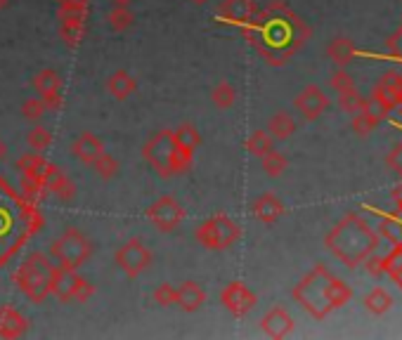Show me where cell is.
I'll use <instances>...</instances> for the list:
<instances>
[{
	"mask_svg": "<svg viewBox=\"0 0 402 340\" xmlns=\"http://www.w3.org/2000/svg\"><path fill=\"white\" fill-rule=\"evenodd\" d=\"M50 279H52V262L45 253L33 250L26 255V260L15 272V286L29 298L31 303H43L50 296Z\"/></svg>",
	"mask_w": 402,
	"mask_h": 340,
	"instance_id": "obj_6",
	"label": "cell"
},
{
	"mask_svg": "<svg viewBox=\"0 0 402 340\" xmlns=\"http://www.w3.org/2000/svg\"><path fill=\"white\" fill-rule=\"evenodd\" d=\"M107 22H109V26H112V31H117V33L128 31L133 26V22H135V15L131 10V5H114V8L109 10V15H107Z\"/></svg>",
	"mask_w": 402,
	"mask_h": 340,
	"instance_id": "obj_30",
	"label": "cell"
},
{
	"mask_svg": "<svg viewBox=\"0 0 402 340\" xmlns=\"http://www.w3.org/2000/svg\"><path fill=\"white\" fill-rule=\"evenodd\" d=\"M189 3H194V5H203V3H208V0H189Z\"/></svg>",
	"mask_w": 402,
	"mask_h": 340,
	"instance_id": "obj_51",
	"label": "cell"
},
{
	"mask_svg": "<svg viewBox=\"0 0 402 340\" xmlns=\"http://www.w3.org/2000/svg\"><path fill=\"white\" fill-rule=\"evenodd\" d=\"M5 156H8V147H5V142L0 140V161H3Z\"/></svg>",
	"mask_w": 402,
	"mask_h": 340,
	"instance_id": "obj_48",
	"label": "cell"
},
{
	"mask_svg": "<svg viewBox=\"0 0 402 340\" xmlns=\"http://www.w3.org/2000/svg\"><path fill=\"white\" fill-rule=\"evenodd\" d=\"M45 111L47 109H45L43 102H40V97H29V99L22 102V116L26 121H31V123H38Z\"/></svg>",
	"mask_w": 402,
	"mask_h": 340,
	"instance_id": "obj_41",
	"label": "cell"
},
{
	"mask_svg": "<svg viewBox=\"0 0 402 340\" xmlns=\"http://www.w3.org/2000/svg\"><path fill=\"white\" fill-rule=\"evenodd\" d=\"M26 145H29L33 152L43 154L52 145V133L47 130V128H43V126H33L29 130V135H26Z\"/></svg>",
	"mask_w": 402,
	"mask_h": 340,
	"instance_id": "obj_38",
	"label": "cell"
},
{
	"mask_svg": "<svg viewBox=\"0 0 402 340\" xmlns=\"http://www.w3.org/2000/svg\"><path fill=\"white\" fill-rule=\"evenodd\" d=\"M284 210L286 208H284L282 199L272 192H263L254 203H251V213H254L256 220L263 224H275L279 217L284 215Z\"/></svg>",
	"mask_w": 402,
	"mask_h": 340,
	"instance_id": "obj_18",
	"label": "cell"
},
{
	"mask_svg": "<svg viewBox=\"0 0 402 340\" xmlns=\"http://www.w3.org/2000/svg\"><path fill=\"white\" fill-rule=\"evenodd\" d=\"M15 166H17L19 173L24 175V178L36 180V182H43V185L47 182V178H50V175L54 173V168H57V166H52L50 161H45L43 154H38V152L19 156Z\"/></svg>",
	"mask_w": 402,
	"mask_h": 340,
	"instance_id": "obj_16",
	"label": "cell"
},
{
	"mask_svg": "<svg viewBox=\"0 0 402 340\" xmlns=\"http://www.w3.org/2000/svg\"><path fill=\"white\" fill-rule=\"evenodd\" d=\"M326 107H329V97H326L319 85H305L294 99V109L305 121L319 119L326 111Z\"/></svg>",
	"mask_w": 402,
	"mask_h": 340,
	"instance_id": "obj_15",
	"label": "cell"
},
{
	"mask_svg": "<svg viewBox=\"0 0 402 340\" xmlns=\"http://www.w3.org/2000/svg\"><path fill=\"white\" fill-rule=\"evenodd\" d=\"M372 107H377L381 116H386L388 111H393L395 107L402 104V76L395 71L384 73V78L379 80L377 87L372 90Z\"/></svg>",
	"mask_w": 402,
	"mask_h": 340,
	"instance_id": "obj_12",
	"label": "cell"
},
{
	"mask_svg": "<svg viewBox=\"0 0 402 340\" xmlns=\"http://www.w3.org/2000/svg\"><path fill=\"white\" fill-rule=\"evenodd\" d=\"M206 303V291H203L196 281H182L178 286V303L185 312H196L201 310V305Z\"/></svg>",
	"mask_w": 402,
	"mask_h": 340,
	"instance_id": "obj_24",
	"label": "cell"
},
{
	"mask_svg": "<svg viewBox=\"0 0 402 340\" xmlns=\"http://www.w3.org/2000/svg\"><path fill=\"white\" fill-rule=\"evenodd\" d=\"M173 138H175V142H178V147H180L187 156H194L196 147L201 145V133L196 130V126H192V123H182V126H178V128H175V130H173Z\"/></svg>",
	"mask_w": 402,
	"mask_h": 340,
	"instance_id": "obj_28",
	"label": "cell"
},
{
	"mask_svg": "<svg viewBox=\"0 0 402 340\" xmlns=\"http://www.w3.org/2000/svg\"><path fill=\"white\" fill-rule=\"evenodd\" d=\"M338 104L341 109H343L345 114H357V111H362V109L370 107V99L362 97L355 87H350V90H343V92H338Z\"/></svg>",
	"mask_w": 402,
	"mask_h": 340,
	"instance_id": "obj_37",
	"label": "cell"
},
{
	"mask_svg": "<svg viewBox=\"0 0 402 340\" xmlns=\"http://www.w3.org/2000/svg\"><path fill=\"white\" fill-rule=\"evenodd\" d=\"M256 0H223L220 8H218V22L220 24H230L237 26V29H244L251 19L256 17Z\"/></svg>",
	"mask_w": 402,
	"mask_h": 340,
	"instance_id": "obj_14",
	"label": "cell"
},
{
	"mask_svg": "<svg viewBox=\"0 0 402 340\" xmlns=\"http://www.w3.org/2000/svg\"><path fill=\"white\" fill-rule=\"evenodd\" d=\"M109 3H112V5H131L133 0H109Z\"/></svg>",
	"mask_w": 402,
	"mask_h": 340,
	"instance_id": "obj_49",
	"label": "cell"
},
{
	"mask_svg": "<svg viewBox=\"0 0 402 340\" xmlns=\"http://www.w3.org/2000/svg\"><path fill=\"white\" fill-rule=\"evenodd\" d=\"M261 329L265 336H270V338H286L291 331H294V317L277 305V308H272L263 315Z\"/></svg>",
	"mask_w": 402,
	"mask_h": 340,
	"instance_id": "obj_17",
	"label": "cell"
},
{
	"mask_svg": "<svg viewBox=\"0 0 402 340\" xmlns=\"http://www.w3.org/2000/svg\"><path fill=\"white\" fill-rule=\"evenodd\" d=\"M261 166H263V173L270 175V178H279V175L286 173V168H289V161H286V156L282 152H275V149H270L268 154L261 156Z\"/></svg>",
	"mask_w": 402,
	"mask_h": 340,
	"instance_id": "obj_34",
	"label": "cell"
},
{
	"mask_svg": "<svg viewBox=\"0 0 402 340\" xmlns=\"http://www.w3.org/2000/svg\"><path fill=\"white\" fill-rule=\"evenodd\" d=\"M50 296L57 298L59 303H78L85 305L95 296V286L88 279L78 274V269L52 265V279H50Z\"/></svg>",
	"mask_w": 402,
	"mask_h": 340,
	"instance_id": "obj_8",
	"label": "cell"
},
{
	"mask_svg": "<svg viewBox=\"0 0 402 340\" xmlns=\"http://www.w3.org/2000/svg\"><path fill=\"white\" fill-rule=\"evenodd\" d=\"M10 5V0H0V10H5Z\"/></svg>",
	"mask_w": 402,
	"mask_h": 340,
	"instance_id": "obj_50",
	"label": "cell"
},
{
	"mask_svg": "<svg viewBox=\"0 0 402 340\" xmlns=\"http://www.w3.org/2000/svg\"><path fill=\"white\" fill-rule=\"evenodd\" d=\"M220 303L230 315L240 319V317H247L249 312L256 308L258 298L244 281H230L227 286H223L220 291Z\"/></svg>",
	"mask_w": 402,
	"mask_h": 340,
	"instance_id": "obj_13",
	"label": "cell"
},
{
	"mask_svg": "<svg viewBox=\"0 0 402 340\" xmlns=\"http://www.w3.org/2000/svg\"><path fill=\"white\" fill-rule=\"evenodd\" d=\"M88 15H57V31L59 38L69 47H76L85 38Z\"/></svg>",
	"mask_w": 402,
	"mask_h": 340,
	"instance_id": "obj_19",
	"label": "cell"
},
{
	"mask_svg": "<svg viewBox=\"0 0 402 340\" xmlns=\"http://www.w3.org/2000/svg\"><path fill=\"white\" fill-rule=\"evenodd\" d=\"M388 52H391L395 59H400V62H402V26L393 33L391 38H388Z\"/></svg>",
	"mask_w": 402,
	"mask_h": 340,
	"instance_id": "obj_46",
	"label": "cell"
},
{
	"mask_svg": "<svg viewBox=\"0 0 402 340\" xmlns=\"http://www.w3.org/2000/svg\"><path fill=\"white\" fill-rule=\"evenodd\" d=\"M50 255L54 257V262L62 265V267L78 269L81 265L93 255V243L81 229L66 227L64 232L50 243Z\"/></svg>",
	"mask_w": 402,
	"mask_h": 340,
	"instance_id": "obj_9",
	"label": "cell"
},
{
	"mask_svg": "<svg viewBox=\"0 0 402 340\" xmlns=\"http://www.w3.org/2000/svg\"><path fill=\"white\" fill-rule=\"evenodd\" d=\"M90 0H57V15H88Z\"/></svg>",
	"mask_w": 402,
	"mask_h": 340,
	"instance_id": "obj_42",
	"label": "cell"
},
{
	"mask_svg": "<svg viewBox=\"0 0 402 340\" xmlns=\"http://www.w3.org/2000/svg\"><path fill=\"white\" fill-rule=\"evenodd\" d=\"M244 147H247L249 154H254L256 159H261V156H265L272 149V138L268 130H254L247 138V142H244Z\"/></svg>",
	"mask_w": 402,
	"mask_h": 340,
	"instance_id": "obj_35",
	"label": "cell"
},
{
	"mask_svg": "<svg viewBox=\"0 0 402 340\" xmlns=\"http://www.w3.org/2000/svg\"><path fill=\"white\" fill-rule=\"evenodd\" d=\"M324 246L345 267L355 269L379 248V236L357 213H348L324 236Z\"/></svg>",
	"mask_w": 402,
	"mask_h": 340,
	"instance_id": "obj_4",
	"label": "cell"
},
{
	"mask_svg": "<svg viewBox=\"0 0 402 340\" xmlns=\"http://www.w3.org/2000/svg\"><path fill=\"white\" fill-rule=\"evenodd\" d=\"M400 116H402V104H400Z\"/></svg>",
	"mask_w": 402,
	"mask_h": 340,
	"instance_id": "obj_52",
	"label": "cell"
},
{
	"mask_svg": "<svg viewBox=\"0 0 402 340\" xmlns=\"http://www.w3.org/2000/svg\"><path fill=\"white\" fill-rule=\"evenodd\" d=\"M19 194H22L29 203H33V206H38V201H43V196L47 194V189H45L43 182L24 178L22 187H19Z\"/></svg>",
	"mask_w": 402,
	"mask_h": 340,
	"instance_id": "obj_39",
	"label": "cell"
},
{
	"mask_svg": "<svg viewBox=\"0 0 402 340\" xmlns=\"http://www.w3.org/2000/svg\"><path fill=\"white\" fill-rule=\"evenodd\" d=\"M194 236H196V241L208 250H227L240 241L242 227L230 215L215 213L213 217L203 220L199 227H196Z\"/></svg>",
	"mask_w": 402,
	"mask_h": 340,
	"instance_id": "obj_7",
	"label": "cell"
},
{
	"mask_svg": "<svg viewBox=\"0 0 402 340\" xmlns=\"http://www.w3.org/2000/svg\"><path fill=\"white\" fill-rule=\"evenodd\" d=\"M45 189H47V194H52L54 199L62 201V203H69V201H73V196H76V187H73V182L66 178V173L59 168H54V173L47 178Z\"/></svg>",
	"mask_w": 402,
	"mask_h": 340,
	"instance_id": "obj_23",
	"label": "cell"
},
{
	"mask_svg": "<svg viewBox=\"0 0 402 340\" xmlns=\"http://www.w3.org/2000/svg\"><path fill=\"white\" fill-rule=\"evenodd\" d=\"M102 152H105V142L93 133H81L78 138L71 142V156L76 161L85 163V166H90Z\"/></svg>",
	"mask_w": 402,
	"mask_h": 340,
	"instance_id": "obj_20",
	"label": "cell"
},
{
	"mask_svg": "<svg viewBox=\"0 0 402 340\" xmlns=\"http://www.w3.org/2000/svg\"><path fill=\"white\" fill-rule=\"evenodd\" d=\"M384 274H391V279L402 289V241H393V250L384 257Z\"/></svg>",
	"mask_w": 402,
	"mask_h": 340,
	"instance_id": "obj_32",
	"label": "cell"
},
{
	"mask_svg": "<svg viewBox=\"0 0 402 340\" xmlns=\"http://www.w3.org/2000/svg\"><path fill=\"white\" fill-rule=\"evenodd\" d=\"M142 156L159 178H170V175H180L192 166L194 156H187L178 147L173 138V130H156L152 138L142 147Z\"/></svg>",
	"mask_w": 402,
	"mask_h": 340,
	"instance_id": "obj_5",
	"label": "cell"
},
{
	"mask_svg": "<svg viewBox=\"0 0 402 340\" xmlns=\"http://www.w3.org/2000/svg\"><path fill=\"white\" fill-rule=\"evenodd\" d=\"M365 265H367V272H370L372 277H381L384 274V257H379V255H370L365 260Z\"/></svg>",
	"mask_w": 402,
	"mask_h": 340,
	"instance_id": "obj_47",
	"label": "cell"
},
{
	"mask_svg": "<svg viewBox=\"0 0 402 340\" xmlns=\"http://www.w3.org/2000/svg\"><path fill=\"white\" fill-rule=\"evenodd\" d=\"M29 329V322L22 312H17L10 305L0 308V338H19Z\"/></svg>",
	"mask_w": 402,
	"mask_h": 340,
	"instance_id": "obj_21",
	"label": "cell"
},
{
	"mask_svg": "<svg viewBox=\"0 0 402 340\" xmlns=\"http://www.w3.org/2000/svg\"><path fill=\"white\" fill-rule=\"evenodd\" d=\"M114 260L121 269H124L126 277H140L145 274V272L152 267L154 262V255L152 250L147 248V243L140 239V236H133V239H128L124 246L117 248V253H114Z\"/></svg>",
	"mask_w": 402,
	"mask_h": 340,
	"instance_id": "obj_10",
	"label": "cell"
},
{
	"mask_svg": "<svg viewBox=\"0 0 402 340\" xmlns=\"http://www.w3.org/2000/svg\"><path fill=\"white\" fill-rule=\"evenodd\" d=\"M62 85H64V78L59 76V71H54V69H43L33 76V87H36L38 95L57 92V90H62Z\"/></svg>",
	"mask_w": 402,
	"mask_h": 340,
	"instance_id": "obj_31",
	"label": "cell"
},
{
	"mask_svg": "<svg viewBox=\"0 0 402 340\" xmlns=\"http://www.w3.org/2000/svg\"><path fill=\"white\" fill-rule=\"evenodd\" d=\"M147 220L154 224L159 232H173L185 220V208L175 196H161L147 208Z\"/></svg>",
	"mask_w": 402,
	"mask_h": 340,
	"instance_id": "obj_11",
	"label": "cell"
},
{
	"mask_svg": "<svg viewBox=\"0 0 402 340\" xmlns=\"http://www.w3.org/2000/svg\"><path fill=\"white\" fill-rule=\"evenodd\" d=\"M386 166L393 170V173H398V175H402V142H398V145H395L391 152H388V156H386Z\"/></svg>",
	"mask_w": 402,
	"mask_h": 340,
	"instance_id": "obj_44",
	"label": "cell"
},
{
	"mask_svg": "<svg viewBox=\"0 0 402 340\" xmlns=\"http://www.w3.org/2000/svg\"><path fill=\"white\" fill-rule=\"evenodd\" d=\"M40 102L45 104L47 111H59L64 107V99H62V90L57 92H45V95H38Z\"/></svg>",
	"mask_w": 402,
	"mask_h": 340,
	"instance_id": "obj_45",
	"label": "cell"
},
{
	"mask_svg": "<svg viewBox=\"0 0 402 340\" xmlns=\"http://www.w3.org/2000/svg\"><path fill=\"white\" fill-rule=\"evenodd\" d=\"M211 102H213L218 109L235 107V102H237L235 85L230 83V80H218V83L213 85V90H211Z\"/></svg>",
	"mask_w": 402,
	"mask_h": 340,
	"instance_id": "obj_33",
	"label": "cell"
},
{
	"mask_svg": "<svg viewBox=\"0 0 402 340\" xmlns=\"http://www.w3.org/2000/svg\"><path fill=\"white\" fill-rule=\"evenodd\" d=\"M294 300L308 312L310 317L324 319L331 310L343 308L353 298V291L343 279L333 277L324 265H315L291 291Z\"/></svg>",
	"mask_w": 402,
	"mask_h": 340,
	"instance_id": "obj_3",
	"label": "cell"
},
{
	"mask_svg": "<svg viewBox=\"0 0 402 340\" xmlns=\"http://www.w3.org/2000/svg\"><path fill=\"white\" fill-rule=\"evenodd\" d=\"M326 54H329V59L336 66H348L353 59H355L357 50H355V45H353L350 38L338 36V38H331L329 47H326Z\"/></svg>",
	"mask_w": 402,
	"mask_h": 340,
	"instance_id": "obj_25",
	"label": "cell"
},
{
	"mask_svg": "<svg viewBox=\"0 0 402 340\" xmlns=\"http://www.w3.org/2000/svg\"><path fill=\"white\" fill-rule=\"evenodd\" d=\"M268 133L272 140H289L291 135L296 133V121L294 116H289L286 111H277L272 114L268 121Z\"/></svg>",
	"mask_w": 402,
	"mask_h": 340,
	"instance_id": "obj_26",
	"label": "cell"
},
{
	"mask_svg": "<svg viewBox=\"0 0 402 340\" xmlns=\"http://www.w3.org/2000/svg\"><path fill=\"white\" fill-rule=\"evenodd\" d=\"M242 36L270 66H284L308 43L310 26L296 15L284 0H272L268 8L258 10L256 17L242 29Z\"/></svg>",
	"mask_w": 402,
	"mask_h": 340,
	"instance_id": "obj_1",
	"label": "cell"
},
{
	"mask_svg": "<svg viewBox=\"0 0 402 340\" xmlns=\"http://www.w3.org/2000/svg\"><path fill=\"white\" fill-rule=\"evenodd\" d=\"M154 303L161 305V308H170V305L178 303V286H173V284H161V286L154 289Z\"/></svg>",
	"mask_w": 402,
	"mask_h": 340,
	"instance_id": "obj_40",
	"label": "cell"
},
{
	"mask_svg": "<svg viewBox=\"0 0 402 340\" xmlns=\"http://www.w3.org/2000/svg\"><path fill=\"white\" fill-rule=\"evenodd\" d=\"M135 90H138V80H135L133 73L126 71V69H117V71L112 73V76L107 78L109 97H114V99H119V102L128 99Z\"/></svg>",
	"mask_w": 402,
	"mask_h": 340,
	"instance_id": "obj_22",
	"label": "cell"
},
{
	"mask_svg": "<svg viewBox=\"0 0 402 340\" xmlns=\"http://www.w3.org/2000/svg\"><path fill=\"white\" fill-rule=\"evenodd\" d=\"M45 224L43 213L0 175V267H5Z\"/></svg>",
	"mask_w": 402,
	"mask_h": 340,
	"instance_id": "obj_2",
	"label": "cell"
},
{
	"mask_svg": "<svg viewBox=\"0 0 402 340\" xmlns=\"http://www.w3.org/2000/svg\"><path fill=\"white\" fill-rule=\"evenodd\" d=\"M381 114L379 111H374L372 104L362 109V111H357V114H353V133L360 135V138H367L372 130H377L379 123H381Z\"/></svg>",
	"mask_w": 402,
	"mask_h": 340,
	"instance_id": "obj_27",
	"label": "cell"
},
{
	"mask_svg": "<svg viewBox=\"0 0 402 340\" xmlns=\"http://www.w3.org/2000/svg\"><path fill=\"white\" fill-rule=\"evenodd\" d=\"M329 85L336 92H343V90H350V87H355V83H353V76H350L348 71H345V66H338V71L331 73Z\"/></svg>",
	"mask_w": 402,
	"mask_h": 340,
	"instance_id": "obj_43",
	"label": "cell"
},
{
	"mask_svg": "<svg viewBox=\"0 0 402 340\" xmlns=\"http://www.w3.org/2000/svg\"><path fill=\"white\" fill-rule=\"evenodd\" d=\"M90 166H93L95 175H97L100 180H112V178H117V175H119V161L114 159L112 154H107V152H102L97 159L90 163Z\"/></svg>",
	"mask_w": 402,
	"mask_h": 340,
	"instance_id": "obj_36",
	"label": "cell"
},
{
	"mask_svg": "<svg viewBox=\"0 0 402 340\" xmlns=\"http://www.w3.org/2000/svg\"><path fill=\"white\" fill-rule=\"evenodd\" d=\"M365 308H367V312H372V315L381 317L393 308V298L386 289L377 286L365 296Z\"/></svg>",
	"mask_w": 402,
	"mask_h": 340,
	"instance_id": "obj_29",
	"label": "cell"
}]
</instances>
